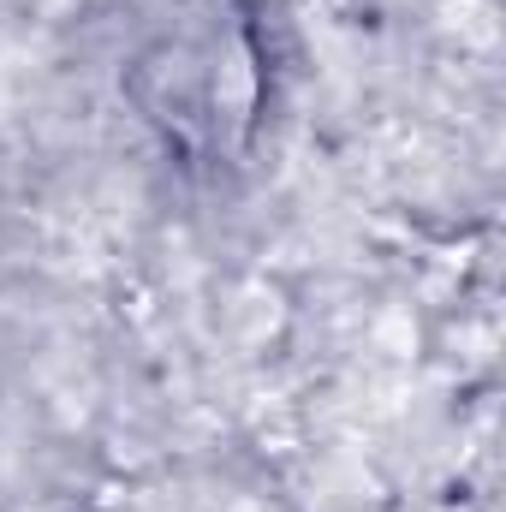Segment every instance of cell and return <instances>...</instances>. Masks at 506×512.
<instances>
[{
	"mask_svg": "<svg viewBox=\"0 0 506 512\" xmlns=\"http://www.w3.org/2000/svg\"><path fill=\"white\" fill-rule=\"evenodd\" d=\"M447 30L459 36V48H489L495 42V12L483 0H447Z\"/></svg>",
	"mask_w": 506,
	"mask_h": 512,
	"instance_id": "cell-1",
	"label": "cell"
},
{
	"mask_svg": "<svg viewBox=\"0 0 506 512\" xmlns=\"http://www.w3.org/2000/svg\"><path fill=\"white\" fill-rule=\"evenodd\" d=\"M233 316H239V340H262V334L274 328V298H268L262 286H251V292H239Z\"/></svg>",
	"mask_w": 506,
	"mask_h": 512,
	"instance_id": "cell-2",
	"label": "cell"
}]
</instances>
